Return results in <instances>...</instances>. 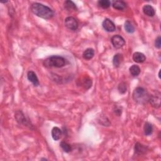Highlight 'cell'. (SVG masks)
Masks as SVG:
<instances>
[{
	"instance_id": "obj_20",
	"label": "cell",
	"mask_w": 161,
	"mask_h": 161,
	"mask_svg": "<svg viewBox=\"0 0 161 161\" xmlns=\"http://www.w3.org/2000/svg\"><path fill=\"white\" fill-rule=\"evenodd\" d=\"M125 29L128 34H132L135 31V29L133 24L129 20H127L125 23Z\"/></svg>"
},
{
	"instance_id": "obj_5",
	"label": "cell",
	"mask_w": 161,
	"mask_h": 161,
	"mask_svg": "<svg viewBox=\"0 0 161 161\" xmlns=\"http://www.w3.org/2000/svg\"><path fill=\"white\" fill-rule=\"evenodd\" d=\"M66 27L71 30H76L78 28V22L73 16H69L65 19Z\"/></svg>"
},
{
	"instance_id": "obj_4",
	"label": "cell",
	"mask_w": 161,
	"mask_h": 161,
	"mask_svg": "<svg viewBox=\"0 0 161 161\" xmlns=\"http://www.w3.org/2000/svg\"><path fill=\"white\" fill-rule=\"evenodd\" d=\"M111 42L113 47L116 49H120L123 47L125 43L124 38L119 35H116L112 37Z\"/></svg>"
},
{
	"instance_id": "obj_16",
	"label": "cell",
	"mask_w": 161,
	"mask_h": 161,
	"mask_svg": "<svg viewBox=\"0 0 161 161\" xmlns=\"http://www.w3.org/2000/svg\"><path fill=\"white\" fill-rule=\"evenodd\" d=\"M64 8H65L67 11H77L78 8L76 5V4L72 1H66L64 3Z\"/></svg>"
},
{
	"instance_id": "obj_21",
	"label": "cell",
	"mask_w": 161,
	"mask_h": 161,
	"mask_svg": "<svg viewBox=\"0 0 161 161\" xmlns=\"http://www.w3.org/2000/svg\"><path fill=\"white\" fill-rule=\"evenodd\" d=\"M60 146L62 148V149L66 153H69L70 152H71L73 150V148L70 144L65 142H61L60 144Z\"/></svg>"
},
{
	"instance_id": "obj_9",
	"label": "cell",
	"mask_w": 161,
	"mask_h": 161,
	"mask_svg": "<svg viewBox=\"0 0 161 161\" xmlns=\"http://www.w3.org/2000/svg\"><path fill=\"white\" fill-rule=\"evenodd\" d=\"M27 78L29 81H30L35 86H38L39 85V81L37 76V74L32 70H30L27 73Z\"/></svg>"
},
{
	"instance_id": "obj_26",
	"label": "cell",
	"mask_w": 161,
	"mask_h": 161,
	"mask_svg": "<svg viewBox=\"0 0 161 161\" xmlns=\"http://www.w3.org/2000/svg\"><path fill=\"white\" fill-rule=\"evenodd\" d=\"M114 112L116 115H117L118 116H120L121 115V109L120 108H116V109H114Z\"/></svg>"
},
{
	"instance_id": "obj_11",
	"label": "cell",
	"mask_w": 161,
	"mask_h": 161,
	"mask_svg": "<svg viewBox=\"0 0 161 161\" xmlns=\"http://www.w3.org/2000/svg\"><path fill=\"white\" fill-rule=\"evenodd\" d=\"M143 12L145 15L148 16L152 17L156 14L155 10L154 9L152 6L149 4H146L143 7Z\"/></svg>"
},
{
	"instance_id": "obj_8",
	"label": "cell",
	"mask_w": 161,
	"mask_h": 161,
	"mask_svg": "<svg viewBox=\"0 0 161 161\" xmlns=\"http://www.w3.org/2000/svg\"><path fill=\"white\" fill-rule=\"evenodd\" d=\"M102 25L103 28L108 32H113L116 29V27L114 23L108 18L105 19L103 22Z\"/></svg>"
},
{
	"instance_id": "obj_12",
	"label": "cell",
	"mask_w": 161,
	"mask_h": 161,
	"mask_svg": "<svg viewBox=\"0 0 161 161\" xmlns=\"http://www.w3.org/2000/svg\"><path fill=\"white\" fill-rule=\"evenodd\" d=\"M133 60L137 63H143L146 60V57L143 53L135 52L133 55Z\"/></svg>"
},
{
	"instance_id": "obj_1",
	"label": "cell",
	"mask_w": 161,
	"mask_h": 161,
	"mask_svg": "<svg viewBox=\"0 0 161 161\" xmlns=\"http://www.w3.org/2000/svg\"><path fill=\"white\" fill-rule=\"evenodd\" d=\"M30 10L34 15L43 19L48 20L54 16V11L52 10L41 3H33L31 5Z\"/></svg>"
},
{
	"instance_id": "obj_13",
	"label": "cell",
	"mask_w": 161,
	"mask_h": 161,
	"mask_svg": "<svg viewBox=\"0 0 161 161\" xmlns=\"http://www.w3.org/2000/svg\"><path fill=\"white\" fill-rule=\"evenodd\" d=\"M51 134H52V137L54 140H59L61 138L62 133L59 128L55 127L52 128Z\"/></svg>"
},
{
	"instance_id": "obj_24",
	"label": "cell",
	"mask_w": 161,
	"mask_h": 161,
	"mask_svg": "<svg viewBox=\"0 0 161 161\" xmlns=\"http://www.w3.org/2000/svg\"><path fill=\"white\" fill-rule=\"evenodd\" d=\"M118 91L120 92V93L121 94H124L127 92V85L124 82H121L120 85H118Z\"/></svg>"
},
{
	"instance_id": "obj_25",
	"label": "cell",
	"mask_w": 161,
	"mask_h": 161,
	"mask_svg": "<svg viewBox=\"0 0 161 161\" xmlns=\"http://www.w3.org/2000/svg\"><path fill=\"white\" fill-rule=\"evenodd\" d=\"M155 47L159 49L161 47V38L160 36H159L155 40Z\"/></svg>"
},
{
	"instance_id": "obj_15",
	"label": "cell",
	"mask_w": 161,
	"mask_h": 161,
	"mask_svg": "<svg viewBox=\"0 0 161 161\" xmlns=\"http://www.w3.org/2000/svg\"><path fill=\"white\" fill-rule=\"evenodd\" d=\"M94 55V50L93 49L88 48L86 49L82 54V57L86 60H90Z\"/></svg>"
},
{
	"instance_id": "obj_23",
	"label": "cell",
	"mask_w": 161,
	"mask_h": 161,
	"mask_svg": "<svg viewBox=\"0 0 161 161\" xmlns=\"http://www.w3.org/2000/svg\"><path fill=\"white\" fill-rule=\"evenodd\" d=\"M82 86L85 89H88L92 86V81L89 78H83L82 81Z\"/></svg>"
},
{
	"instance_id": "obj_14",
	"label": "cell",
	"mask_w": 161,
	"mask_h": 161,
	"mask_svg": "<svg viewBox=\"0 0 161 161\" xmlns=\"http://www.w3.org/2000/svg\"><path fill=\"white\" fill-rule=\"evenodd\" d=\"M124 61L123 55L121 54H117L115 55L113 59V64L115 67H118L121 62Z\"/></svg>"
},
{
	"instance_id": "obj_6",
	"label": "cell",
	"mask_w": 161,
	"mask_h": 161,
	"mask_svg": "<svg viewBox=\"0 0 161 161\" xmlns=\"http://www.w3.org/2000/svg\"><path fill=\"white\" fill-rule=\"evenodd\" d=\"M15 117L16 120V121L18 122L20 124L24 125L27 127H31L30 126V123L27 120V118H25V116L23 113L22 111H18L16 112Z\"/></svg>"
},
{
	"instance_id": "obj_27",
	"label": "cell",
	"mask_w": 161,
	"mask_h": 161,
	"mask_svg": "<svg viewBox=\"0 0 161 161\" xmlns=\"http://www.w3.org/2000/svg\"><path fill=\"white\" fill-rule=\"evenodd\" d=\"M160 71H159V78H160Z\"/></svg>"
},
{
	"instance_id": "obj_7",
	"label": "cell",
	"mask_w": 161,
	"mask_h": 161,
	"mask_svg": "<svg viewBox=\"0 0 161 161\" xmlns=\"http://www.w3.org/2000/svg\"><path fill=\"white\" fill-rule=\"evenodd\" d=\"M156 94L150 96L149 102L151 106L155 108H159L160 106V93H157Z\"/></svg>"
},
{
	"instance_id": "obj_2",
	"label": "cell",
	"mask_w": 161,
	"mask_h": 161,
	"mask_svg": "<svg viewBox=\"0 0 161 161\" xmlns=\"http://www.w3.org/2000/svg\"><path fill=\"white\" fill-rule=\"evenodd\" d=\"M67 63L68 62L65 58L57 55L50 56L47 58L43 62V66L47 68L50 67L61 68L65 66Z\"/></svg>"
},
{
	"instance_id": "obj_10",
	"label": "cell",
	"mask_w": 161,
	"mask_h": 161,
	"mask_svg": "<svg viewBox=\"0 0 161 161\" xmlns=\"http://www.w3.org/2000/svg\"><path fill=\"white\" fill-rule=\"evenodd\" d=\"M148 151V147L140 143H137L135 145V152L138 155H143Z\"/></svg>"
},
{
	"instance_id": "obj_22",
	"label": "cell",
	"mask_w": 161,
	"mask_h": 161,
	"mask_svg": "<svg viewBox=\"0 0 161 161\" xmlns=\"http://www.w3.org/2000/svg\"><path fill=\"white\" fill-rule=\"evenodd\" d=\"M100 7L103 9H108L111 6V3L108 0H100L98 2Z\"/></svg>"
},
{
	"instance_id": "obj_3",
	"label": "cell",
	"mask_w": 161,
	"mask_h": 161,
	"mask_svg": "<svg viewBox=\"0 0 161 161\" xmlns=\"http://www.w3.org/2000/svg\"><path fill=\"white\" fill-rule=\"evenodd\" d=\"M150 95L146 90L141 87H137L133 93V98L139 104H145L149 102Z\"/></svg>"
},
{
	"instance_id": "obj_19",
	"label": "cell",
	"mask_w": 161,
	"mask_h": 161,
	"mask_svg": "<svg viewBox=\"0 0 161 161\" xmlns=\"http://www.w3.org/2000/svg\"><path fill=\"white\" fill-rule=\"evenodd\" d=\"M129 70H130V73L132 74V76H133L134 77H136L140 74L141 70H140V68L139 67V66H138L137 65H133L130 67Z\"/></svg>"
},
{
	"instance_id": "obj_17",
	"label": "cell",
	"mask_w": 161,
	"mask_h": 161,
	"mask_svg": "<svg viewBox=\"0 0 161 161\" xmlns=\"http://www.w3.org/2000/svg\"><path fill=\"white\" fill-rule=\"evenodd\" d=\"M113 7L118 10H124L125 9L127 4L123 1H115L112 4Z\"/></svg>"
},
{
	"instance_id": "obj_18",
	"label": "cell",
	"mask_w": 161,
	"mask_h": 161,
	"mask_svg": "<svg viewBox=\"0 0 161 161\" xmlns=\"http://www.w3.org/2000/svg\"><path fill=\"white\" fill-rule=\"evenodd\" d=\"M144 133L145 135H151L153 132V126L149 123V122H146L144 127Z\"/></svg>"
}]
</instances>
